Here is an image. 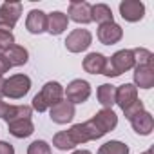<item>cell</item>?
Masks as SVG:
<instances>
[{
    "instance_id": "4fadbf2b",
    "label": "cell",
    "mask_w": 154,
    "mask_h": 154,
    "mask_svg": "<svg viewBox=\"0 0 154 154\" xmlns=\"http://www.w3.org/2000/svg\"><path fill=\"white\" fill-rule=\"evenodd\" d=\"M26 27L31 35H40L47 31V15L40 9H31L26 18Z\"/></svg>"
},
{
    "instance_id": "9a60e30c",
    "label": "cell",
    "mask_w": 154,
    "mask_h": 154,
    "mask_svg": "<svg viewBox=\"0 0 154 154\" xmlns=\"http://www.w3.org/2000/svg\"><path fill=\"white\" fill-rule=\"evenodd\" d=\"M136 100H138V89L134 87V84H123L116 87V103L120 105L122 111H125Z\"/></svg>"
},
{
    "instance_id": "83f0119b",
    "label": "cell",
    "mask_w": 154,
    "mask_h": 154,
    "mask_svg": "<svg viewBox=\"0 0 154 154\" xmlns=\"http://www.w3.org/2000/svg\"><path fill=\"white\" fill-rule=\"evenodd\" d=\"M15 45V35L11 31H6V29H0V51L6 53L9 47Z\"/></svg>"
},
{
    "instance_id": "484cf974",
    "label": "cell",
    "mask_w": 154,
    "mask_h": 154,
    "mask_svg": "<svg viewBox=\"0 0 154 154\" xmlns=\"http://www.w3.org/2000/svg\"><path fill=\"white\" fill-rule=\"evenodd\" d=\"M53 145H54L56 149H60V150H71V149L76 147V145L72 143V140H71V136H69L67 131L56 132L54 138H53Z\"/></svg>"
},
{
    "instance_id": "4316f807",
    "label": "cell",
    "mask_w": 154,
    "mask_h": 154,
    "mask_svg": "<svg viewBox=\"0 0 154 154\" xmlns=\"http://www.w3.org/2000/svg\"><path fill=\"white\" fill-rule=\"evenodd\" d=\"M27 154H51V147L44 140H36L27 147Z\"/></svg>"
},
{
    "instance_id": "d6a6232c",
    "label": "cell",
    "mask_w": 154,
    "mask_h": 154,
    "mask_svg": "<svg viewBox=\"0 0 154 154\" xmlns=\"http://www.w3.org/2000/svg\"><path fill=\"white\" fill-rule=\"evenodd\" d=\"M6 107H8V103H6V102H2V100H0V118L4 116V112H6Z\"/></svg>"
},
{
    "instance_id": "3957f363",
    "label": "cell",
    "mask_w": 154,
    "mask_h": 154,
    "mask_svg": "<svg viewBox=\"0 0 154 154\" xmlns=\"http://www.w3.org/2000/svg\"><path fill=\"white\" fill-rule=\"evenodd\" d=\"M67 132H69V136H71L74 145H82V143H87V141H93V140H100L102 136H105V132L96 125V122L93 118L89 122L72 125Z\"/></svg>"
},
{
    "instance_id": "9c48e42d",
    "label": "cell",
    "mask_w": 154,
    "mask_h": 154,
    "mask_svg": "<svg viewBox=\"0 0 154 154\" xmlns=\"http://www.w3.org/2000/svg\"><path fill=\"white\" fill-rule=\"evenodd\" d=\"M120 15L127 22H140L145 17V6L140 0H123L120 2Z\"/></svg>"
},
{
    "instance_id": "f546056e",
    "label": "cell",
    "mask_w": 154,
    "mask_h": 154,
    "mask_svg": "<svg viewBox=\"0 0 154 154\" xmlns=\"http://www.w3.org/2000/svg\"><path fill=\"white\" fill-rule=\"evenodd\" d=\"M0 154H15V149L8 141H0Z\"/></svg>"
},
{
    "instance_id": "30bf717a",
    "label": "cell",
    "mask_w": 154,
    "mask_h": 154,
    "mask_svg": "<svg viewBox=\"0 0 154 154\" xmlns=\"http://www.w3.org/2000/svg\"><path fill=\"white\" fill-rule=\"evenodd\" d=\"M67 18H71L76 24H91V4L89 2H82V0H72L69 4V15Z\"/></svg>"
},
{
    "instance_id": "7c38bea8",
    "label": "cell",
    "mask_w": 154,
    "mask_h": 154,
    "mask_svg": "<svg viewBox=\"0 0 154 154\" xmlns=\"http://www.w3.org/2000/svg\"><path fill=\"white\" fill-rule=\"evenodd\" d=\"M134 87L136 89L154 87V67L152 65H134Z\"/></svg>"
},
{
    "instance_id": "ac0fdd59",
    "label": "cell",
    "mask_w": 154,
    "mask_h": 154,
    "mask_svg": "<svg viewBox=\"0 0 154 154\" xmlns=\"http://www.w3.org/2000/svg\"><path fill=\"white\" fill-rule=\"evenodd\" d=\"M4 58L8 60V63H9L11 67H20V65L27 63V60H29V53H27L26 47L15 44L13 47H9V49L4 53Z\"/></svg>"
},
{
    "instance_id": "277c9868",
    "label": "cell",
    "mask_w": 154,
    "mask_h": 154,
    "mask_svg": "<svg viewBox=\"0 0 154 154\" xmlns=\"http://www.w3.org/2000/svg\"><path fill=\"white\" fill-rule=\"evenodd\" d=\"M31 89V78L27 74H13L4 82V96L11 100L24 98Z\"/></svg>"
},
{
    "instance_id": "4dcf8cb0",
    "label": "cell",
    "mask_w": 154,
    "mask_h": 154,
    "mask_svg": "<svg viewBox=\"0 0 154 154\" xmlns=\"http://www.w3.org/2000/svg\"><path fill=\"white\" fill-rule=\"evenodd\" d=\"M11 69V65L8 63V60L4 58V54L2 56H0V76H4V72H8Z\"/></svg>"
},
{
    "instance_id": "5bb4252c",
    "label": "cell",
    "mask_w": 154,
    "mask_h": 154,
    "mask_svg": "<svg viewBox=\"0 0 154 154\" xmlns=\"http://www.w3.org/2000/svg\"><path fill=\"white\" fill-rule=\"evenodd\" d=\"M129 122H131L132 129L136 131V134H140V136H149L154 129V118L149 111H141L140 114L132 116Z\"/></svg>"
},
{
    "instance_id": "8fae6325",
    "label": "cell",
    "mask_w": 154,
    "mask_h": 154,
    "mask_svg": "<svg viewBox=\"0 0 154 154\" xmlns=\"http://www.w3.org/2000/svg\"><path fill=\"white\" fill-rule=\"evenodd\" d=\"M123 38V29L116 24V22H109V24H102L98 27V40L103 45H114Z\"/></svg>"
},
{
    "instance_id": "ba28073f",
    "label": "cell",
    "mask_w": 154,
    "mask_h": 154,
    "mask_svg": "<svg viewBox=\"0 0 154 154\" xmlns=\"http://www.w3.org/2000/svg\"><path fill=\"white\" fill-rule=\"evenodd\" d=\"M76 111H74V105L67 100H62L58 102L56 105H53L49 109V118L54 122V123H60V125H65L69 122H72Z\"/></svg>"
},
{
    "instance_id": "5b68a950",
    "label": "cell",
    "mask_w": 154,
    "mask_h": 154,
    "mask_svg": "<svg viewBox=\"0 0 154 154\" xmlns=\"http://www.w3.org/2000/svg\"><path fill=\"white\" fill-rule=\"evenodd\" d=\"M91 42H93L91 31L80 27V29H72V31L67 35V38H65V47H67L69 53H82V51H85V49L91 45Z\"/></svg>"
},
{
    "instance_id": "7402d4cb",
    "label": "cell",
    "mask_w": 154,
    "mask_h": 154,
    "mask_svg": "<svg viewBox=\"0 0 154 154\" xmlns=\"http://www.w3.org/2000/svg\"><path fill=\"white\" fill-rule=\"evenodd\" d=\"M31 112H33V109H31L29 105H8L4 116H2V120H4L6 123H11V122H15V120L31 118Z\"/></svg>"
},
{
    "instance_id": "d6986e66",
    "label": "cell",
    "mask_w": 154,
    "mask_h": 154,
    "mask_svg": "<svg viewBox=\"0 0 154 154\" xmlns=\"http://www.w3.org/2000/svg\"><path fill=\"white\" fill-rule=\"evenodd\" d=\"M9 134L15 138H27L35 132V125L31 122V118H24V120H15L11 123H8Z\"/></svg>"
},
{
    "instance_id": "d590c367",
    "label": "cell",
    "mask_w": 154,
    "mask_h": 154,
    "mask_svg": "<svg viewBox=\"0 0 154 154\" xmlns=\"http://www.w3.org/2000/svg\"><path fill=\"white\" fill-rule=\"evenodd\" d=\"M2 54H4V53H2V51H0V56H2Z\"/></svg>"
},
{
    "instance_id": "2e32d148",
    "label": "cell",
    "mask_w": 154,
    "mask_h": 154,
    "mask_svg": "<svg viewBox=\"0 0 154 154\" xmlns=\"http://www.w3.org/2000/svg\"><path fill=\"white\" fill-rule=\"evenodd\" d=\"M67 24H69V18L62 11H53L51 15H47V33L49 35H54V36L62 35L67 29Z\"/></svg>"
},
{
    "instance_id": "7a4b0ae2",
    "label": "cell",
    "mask_w": 154,
    "mask_h": 154,
    "mask_svg": "<svg viewBox=\"0 0 154 154\" xmlns=\"http://www.w3.org/2000/svg\"><path fill=\"white\" fill-rule=\"evenodd\" d=\"M132 67H134L132 51H131V49H122V51H116L111 58H107L102 74L109 76V78H116V76H120V74L131 71Z\"/></svg>"
},
{
    "instance_id": "52a82bcc",
    "label": "cell",
    "mask_w": 154,
    "mask_h": 154,
    "mask_svg": "<svg viewBox=\"0 0 154 154\" xmlns=\"http://www.w3.org/2000/svg\"><path fill=\"white\" fill-rule=\"evenodd\" d=\"M63 94H65L67 102H71L72 105L74 103H84L91 96V85L85 80H72L67 85V89H63Z\"/></svg>"
},
{
    "instance_id": "44dd1931",
    "label": "cell",
    "mask_w": 154,
    "mask_h": 154,
    "mask_svg": "<svg viewBox=\"0 0 154 154\" xmlns=\"http://www.w3.org/2000/svg\"><path fill=\"white\" fill-rule=\"evenodd\" d=\"M98 102L103 105V109H112V105L116 103V85L112 84H102L96 91Z\"/></svg>"
},
{
    "instance_id": "e0dca14e",
    "label": "cell",
    "mask_w": 154,
    "mask_h": 154,
    "mask_svg": "<svg viewBox=\"0 0 154 154\" xmlns=\"http://www.w3.org/2000/svg\"><path fill=\"white\" fill-rule=\"evenodd\" d=\"M93 120L96 122V125L107 134L109 131H112L116 125H118V116H116V112L112 111V109H102V111H98L94 116H93Z\"/></svg>"
},
{
    "instance_id": "cb8c5ba5",
    "label": "cell",
    "mask_w": 154,
    "mask_h": 154,
    "mask_svg": "<svg viewBox=\"0 0 154 154\" xmlns=\"http://www.w3.org/2000/svg\"><path fill=\"white\" fill-rule=\"evenodd\" d=\"M96 154H129V147L123 143V141H118V140H111L107 143H103Z\"/></svg>"
},
{
    "instance_id": "ffe728a7",
    "label": "cell",
    "mask_w": 154,
    "mask_h": 154,
    "mask_svg": "<svg viewBox=\"0 0 154 154\" xmlns=\"http://www.w3.org/2000/svg\"><path fill=\"white\" fill-rule=\"evenodd\" d=\"M105 62H107V58L102 53H89L84 58V69L89 74H102L103 67H105Z\"/></svg>"
},
{
    "instance_id": "8992f818",
    "label": "cell",
    "mask_w": 154,
    "mask_h": 154,
    "mask_svg": "<svg viewBox=\"0 0 154 154\" xmlns=\"http://www.w3.org/2000/svg\"><path fill=\"white\" fill-rule=\"evenodd\" d=\"M22 15V4L20 2H4L0 6V29L11 31L18 18Z\"/></svg>"
},
{
    "instance_id": "f1b7e54d",
    "label": "cell",
    "mask_w": 154,
    "mask_h": 154,
    "mask_svg": "<svg viewBox=\"0 0 154 154\" xmlns=\"http://www.w3.org/2000/svg\"><path fill=\"white\" fill-rule=\"evenodd\" d=\"M141 111H145V105H143V102H141V100L138 98V100H136V102H134L132 105H129V107H127V109H125L123 112H125V118H127V120H131L132 116L140 114Z\"/></svg>"
},
{
    "instance_id": "e575fe53",
    "label": "cell",
    "mask_w": 154,
    "mask_h": 154,
    "mask_svg": "<svg viewBox=\"0 0 154 154\" xmlns=\"http://www.w3.org/2000/svg\"><path fill=\"white\" fill-rule=\"evenodd\" d=\"M141 154H152V149H149V150H145V152H141Z\"/></svg>"
},
{
    "instance_id": "603a6c76",
    "label": "cell",
    "mask_w": 154,
    "mask_h": 154,
    "mask_svg": "<svg viewBox=\"0 0 154 154\" xmlns=\"http://www.w3.org/2000/svg\"><path fill=\"white\" fill-rule=\"evenodd\" d=\"M91 18H93V22H98L100 26L114 22L112 11H111V8L107 4H94V6H91Z\"/></svg>"
},
{
    "instance_id": "d4e9b609",
    "label": "cell",
    "mask_w": 154,
    "mask_h": 154,
    "mask_svg": "<svg viewBox=\"0 0 154 154\" xmlns=\"http://www.w3.org/2000/svg\"><path fill=\"white\" fill-rule=\"evenodd\" d=\"M131 51H132V56H134V65H152L154 54L149 49L136 47V49H131Z\"/></svg>"
},
{
    "instance_id": "836d02e7",
    "label": "cell",
    "mask_w": 154,
    "mask_h": 154,
    "mask_svg": "<svg viewBox=\"0 0 154 154\" xmlns=\"http://www.w3.org/2000/svg\"><path fill=\"white\" fill-rule=\"evenodd\" d=\"M72 154H91V152L89 150H74Z\"/></svg>"
},
{
    "instance_id": "1f68e13d",
    "label": "cell",
    "mask_w": 154,
    "mask_h": 154,
    "mask_svg": "<svg viewBox=\"0 0 154 154\" xmlns=\"http://www.w3.org/2000/svg\"><path fill=\"white\" fill-rule=\"evenodd\" d=\"M4 82H6V78L0 76V100H2V96H4Z\"/></svg>"
},
{
    "instance_id": "6da1fadb",
    "label": "cell",
    "mask_w": 154,
    "mask_h": 154,
    "mask_svg": "<svg viewBox=\"0 0 154 154\" xmlns=\"http://www.w3.org/2000/svg\"><path fill=\"white\" fill-rule=\"evenodd\" d=\"M62 100H63V87L58 82H47L42 87V91L33 98V109L38 112H44Z\"/></svg>"
}]
</instances>
